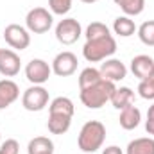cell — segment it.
<instances>
[{"instance_id": "7402d4cb", "label": "cell", "mask_w": 154, "mask_h": 154, "mask_svg": "<svg viewBox=\"0 0 154 154\" xmlns=\"http://www.w3.org/2000/svg\"><path fill=\"white\" fill-rule=\"evenodd\" d=\"M100 79H102L100 70H97V68H93V66H88V68H84V70L79 74V88L84 90V88H88V86L99 82Z\"/></svg>"}, {"instance_id": "1f68e13d", "label": "cell", "mask_w": 154, "mask_h": 154, "mask_svg": "<svg viewBox=\"0 0 154 154\" xmlns=\"http://www.w3.org/2000/svg\"><path fill=\"white\" fill-rule=\"evenodd\" d=\"M0 52H2V47H0Z\"/></svg>"}, {"instance_id": "9c48e42d", "label": "cell", "mask_w": 154, "mask_h": 154, "mask_svg": "<svg viewBox=\"0 0 154 154\" xmlns=\"http://www.w3.org/2000/svg\"><path fill=\"white\" fill-rule=\"evenodd\" d=\"M50 74H52V66L47 61H43V59H31L27 63V66H25V77L32 84H39L41 86L43 82L48 81Z\"/></svg>"}, {"instance_id": "4dcf8cb0", "label": "cell", "mask_w": 154, "mask_h": 154, "mask_svg": "<svg viewBox=\"0 0 154 154\" xmlns=\"http://www.w3.org/2000/svg\"><path fill=\"white\" fill-rule=\"evenodd\" d=\"M151 77H152V79H154V72H152V75H151Z\"/></svg>"}, {"instance_id": "5bb4252c", "label": "cell", "mask_w": 154, "mask_h": 154, "mask_svg": "<svg viewBox=\"0 0 154 154\" xmlns=\"http://www.w3.org/2000/svg\"><path fill=\"white\" fill-rule=\"evenodd\" d=\"M118 122H120V127H122V129L133 131V129H136V127L140 125V122H142V113H140V109H138L136 106L131 104V106H127V108H124V109L120 111Z\"/></svg>"}, {"instance_id": "4fadbf2b", "label": "cell", "mask_w": 154, "mask_h": 154, "mask_svg": "<svg viewBox=\"0 0 154 154\" xmlns=\"http://www.w3.org/2000/svg\"><path fill=\"white\" fill-rule=\"evenodd\" d=\"M20 97V88L14 81L11 79H2L0 81V109L9 108L13 102H16Z\"/></svg>"}, {"instance_id": "f546056e", "label": "cell", "mask_w": 154, "mask_h": 154, "mask_svg": "<svg viewBox=\"0 0 154 154\" xmlns=\"http://www.w3.org/2000/svg\"><path fill=\"white\" fill-rule=\"evenodd\" d=\"M81 2H84V4H95V2H99V0H81Z\"/></svg>"}, {"instance_id": "8fae6325", "label": "cell", "mask_w": 154, "mask_h": 154, "mask_svg": "<svg viewBox=\"0 0 154 154\" xmlns=\"http://www.w3.org/2000/svg\"><path fill=\"white\" fill-rule=\"evenodd\" d=\"M100 75L102 79H106V81H111V82H116V81H122V79H125L127 75V68H125V65L120 61V59H106L102 65H100Z\"/></svg>"}, {"instance_id": "f1b7e54d", "label": "cell", "mask_w": 154, "mask_h": 154, "mask_svg": "<svg viewBox=\"0 0 154 154\" xmlns=\"http://www.w3.org/2000/svg\"><path fill=\"white\" fill-rule=\"evenodd\" d=\"M102 154H124V152H122V149L118 145H109V147H106L102 151Z\"/></svg>"}, {"instance_id": "ac0fdd59", "label": "cell", "mask_w": 154, "mask_h": 154, "mask_svg": "<svg viewBox=\"0 0 154 154\" xmlns=\"http://www.w3.org/2000/svg\"><path fill=\"white\" fill-rule=\"evenodd\" d=\"M74 102L68 97H56L50 104H48V113L54 115H66V116H74Z\"/></svg>"}, {"instance_id": "4316f807", "label": "cell", "mask_w": 154, "mask_h": 154, "mask_svg": "<svg viewBox=\"0 0 154 154\" xmlns=\"http://www.w3.org/2000/svg\"><path fill=\"white\" fill-rule=\"evenodd\" d=\"M18 152H20V145L13 138H9L4 143H0V154H18Z\"/></svg>"}, {"instance_id": "83f0119b", "label": "cell", "mask_w": 154, "mask_h": 154, "mask_svg": "<svg viewBox=\"0 0 154 154\" xmlns=\"http://www.w3.org/2000/svg\"><path fill=\"white\" fill-rule=\"evenodd\" d=\"M145 131L154 136V104L149 108V111H147V120H145Z\"/></svg>"}, {"instance_id": "7a4b0ae2", "label": "cell", "mask_w": 154, "mask_h": 154, "mask_svg": "<svg viewBox=\"0 0 154 154\" xmlns=\"http://www.w3.org/2000/svg\"><path fill=\"white\" fill-rule=\"evenodd\" d=\"M106 140V127L99 120H90L81 127L77 145L82 152H97Z\"/></svg>"}, {"instance_id": "5b68a950", "label": "cell", "mask_w": 154, "mask_h": 154, "mask_svg": "<svg viewBox=\"0 0 154 154\" xmlns=\"http://www.w3.org/2000/svg\"><path fill=\"white\" fill-rule=\"evenodd\" d=\"M22 106L27 111H41L48 106V91L39 86L34 84L31 88H27L22 95Z\"/></svg>"}, {"instance_id": "52a82bcc", "label": "cell", "mask_w": 154, "mask_h": 154, "mask_svg": "<svg viewBox=\"0 0 154 154\" xmlns=\"http://www.w3.org/2000/svg\"><path fill=\"white\" fill-rule=\"evenodd\" d=\"M4 39L5 43L14 48V50H23L31 45V34L25 27L18 25V23H11L4 29Z\"/></svg>"}, {"instance_id": "ba28073f", "label": "cell", "mask_w": 154, "mask_h": 154, "mask_svg": "<svg viewBox=\"0 0 154 154\" xmlns=\"http://www.w3.org/2000/svg\"><path fill=\"white\" fill-rule=\"evenodd\" d=\"M77 65H79V61H77L75 54L70 52V50H65V52H59L54 57V61H52V72L59 77H68L77 70Z\"/></svg>"}, {"instance_id": "6da1fadb", "label": "cell", "mask_w": 154, "mask_h": 154, "mask_svg": "<svg viewBox=\"0 0 154 154\" xmlns=\"http://www.w3.org/2000/svg\"><path fill=\"white\" fill-rule=\"evenodd\" d=\"M116 90L115 82L111 81H106V79H100L99 82L81 90L79 97H81V102L88 108V109H100L113 95V91Z\"/></svg>"}, {"instance_id": "484cf974", "label": "cell", "mask_w": 154, "mask_h": 154, "mask_svg": "<svg viewBox=\"0 0 154 154\" xmlns=\"http://www.w3.org/2000/svg\"><path fill=\"white\" fill-rule=\"evenodd\" d=\"M138 93H140L142 99L152 100L154 99V79L152 77H147V79L140 81V84H138Z\"/></svg>"}, {"instance_id": "d6986e66", "label": "cell", "mask_w": 154, "mask_h": 154, "mask_svg": "<svg viewBox=\"0 0 154 154\" xmlns=\"http://www.w3.org/2000/svg\"><path fill=\"white\" fill-rule=\"evenodd\" d=\"M29 154H54V142L47 136H36L27 145Z\"/></svg>"}, {"instance_id": "44dd1931", "label": "cell", "mask_w": 154, "mask_h": 154, "mask_svg": "<svg viewBox=\"0 0 154 154\" xmlns=\"http://www.w3.org/2000/svg\"><path fill=\"white\" fill-rule=\"evenodd\" d=\"M125 16H138L145 9V0H113Z\"/></svg>"}, {"instance_id": "ffe728a7", "label": "cell", "mask_w": 154, "mask_h": 154, "mask_svg": "<svg viewBox=\"0 0 154 154\" xmlns=\"http://www.w3.org/2000/svg\"><path fill=\"white\" fill-rule=\"evenodd\" d=\"M113 31H115V34L122 36V38H129V36H133L138 29H136L134 22H133L129 16L124 14V16L115 18V22H113Z\"/></svg>"}, {"instance_id": "9a60e30c", "label": "cell", "mask_w": 154, "mask_h": 154, "mask_svg": "<svg viewBox=\"0 0 154 154\" xmlns=\"http://www.w3.org/2000/svg\"><path fill=\"white\" fill-rule=\"evenodd\" d=\"M133 100H134V91H133L131 88H127V86L116 88L115 91H113V95H111V99H109V102L113 104V108H115V109H120V111H122L124 108L131 106Z\"/></svg>"}, {"instance_id": "7c38bea8", "label": "cell", "mask_w": 154, "mask_h": 154, "mask_svg": "<svg viewBox=\"0 0 154 154\" xmlns=\"http://www.w3.org/2000/svg\"><path fill=\"white\" fill-rule=\"evenodd\" d=\"M131 72H133V75L138 77L140 81L151 77L154 72V59L151 56H145V54L134 56L133 61H131Z\"/></svg>"}, {"instance_id": "3957f363", "label": "cell", "mask_w": 154, "mask_h": 154, "mask_svg": "<svg viewBox=\"0 0 154 154\" xmlns=\"http://www.w3.org/2000/svg\"><path fill=\"white\" fill-rule=\"evenodd\" d=\"M115 52H116V41L111 34H106V36L93 38V39H86V43L82 47V56L90 63L106 61Z\"/></svg>"}, {"instance_id": "d4e9b609", "label": "cell", "mask_w": 154, "mask_h": 154, "mask_svg": "<svg viewBox=\"0 0 154 154\" xmlns=\"http://www.w3.org/2000/svg\"><path fill=\"white\" fill-rule=\"evenodd\" d=\"M72 2H74V0H48L50 13L63 16V14H66V13L72 9Z\"/></svg>"}, {"instance_id": "cb8c5ba5", "label": "cell", "mask_w": 154, "mask_h": 154, "mask_svg": "<svg viewBox=\"0 0 154 154\" xmlns=\"http://www.w3.org/2000/svg\"><path fill=\"white\" fill-rule=\"evenodd\" d=\"M106 34H111V32H109L108 25L102 23V22H91V23L86 27V32H84L86 39L100 38V36H106Z\"/></svg>"}, {"instance_id": "e0dca14e", "label": "cell", "mask_w": 154, "mask_h": 154, "mask_svg": "<svg viewBox=\"0 0 154 154\" xmlns=\"http://www.w3.org/2000/svg\"><path fill=\"white\" fill-rule=\"evenodd\" d=\"M125 154H154V138L143 136L129 142Z\"/></svg>"}, {"instance_id": "2e32d148", "label": "cell", "mask_w": 154, "mask_h": 154, "mask_svg": "<svg viewBox=\"0 0 154 154\" xmlns=\"http://www.w3.org/2000/svg\"><path fill=\"white\" fill-rule=\"evenodd\" d=\"M72 125V116L66 115H54V113H48V122H47V127L52 134H65Z\"/></svg>"}, {"instance_id": "d6a6232c", "label": "cell", "mask_w": 154, "mask_h": 154, "mask_svg": "<svg viewBox=\"0 0 154 154\" xmlns=\"http://www.w3.org/2000/svg\"><path fill=\"white\" fill-rule=\"evenodd\" d=\"M0 140H2V134H0Z\"/></svg>"}, {"instance_id": "8992f818", "label": "cell", "mask_w": 154, "mask_h": 154, "mask_svg": "<svg viewBox=\"0 0 154 154\" xmlns=\"http://www.w3.org/2000/svg\"><path fill=\"white\" fill-rule=\"evenodd\" d=\"M82 34V27L75 18H65L56 25V39L63 45H74Z\"/></svg>"}, {"instance_id": "603a6c76", "label": "cell", "mask_w": 154, "mask_h": 154, "mask_svg": "<svg viewBox=\"0 0 154 154\" xmlns=\"http://www.w3.org/2000/svg\"><path fill=\"white\" fill-rule=\"evenodd\" d=\"M138 38L143 45L154 47V20H147L138 27Z\"/></svg>"}, {"instance_id": "30bf717a", "label": "cell", "mask_w": 154, "mask_h": 154, "mask_svg": "<svg viewBox=\"0 0 154 154\" xmlns=\"http://www.w3.org/2000/svg\"><path fill=\"white\" fill-rule=\"evenodd\" d=\"M20 56L11 48H2L0 52V74L4 77H14L20 72Z\"/></svg>"}, {"instance_id": "277c9868", "label": "cell", "mask_w": 154, "mask_h": 154, "mask_svg": "<svg viewBox=\"0 0 154 154\" xmlns=\"http://www.w3.org/2000/svg\"><path fill=\"white\" fill-rule=\"evenodd\" d=\"M54 23V16L48 9L45 7H34L27 13L25 16V25H27V31L34 32V34H43L47 32Z\"/></svg>"}]
</instances>
